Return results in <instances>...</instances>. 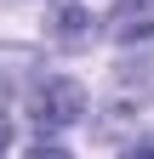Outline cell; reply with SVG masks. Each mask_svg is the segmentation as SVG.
Segmentation results:
<instances>
[{
	"mask_svg": "<svg viewBox=\"0 0 154 159\" xmlns=\"http://www.w3.org/2000/svg\"><path fill=\"white\" fill-rule=\"evenodd\" d=\"M86 119V85L80 80H69V74H46L40 85L29 91V125L51 136V131H69V125H80Z\"/></svg>",
	"mask_w": 154,
	"mask_h": 159,
	"instance_id": "cell-1",
	"label": "cell"
},
{
	"mask_svg": "<svg viewBox=\"0 0 154 159\" xmlns=\"http://www.w3.org/2000/svg\"><path fill=\"white\" fill-rule=\"evenodd\" d=\"M120 159H154V131H143V136H131Z\"/></svg>",
	"mask_w": 154,
	"mask_h": 159,
	"instance_id": "cell-5",
	"label": "cell"
},
{
	"mask_svg": "<svg viewBox=\"0 0 154 159\" xmlns=\"http://www.w3.org/2000/svg\"><path fill=\"white\" fill-rule=\"evenodd\" d=\"M103 34L114 46H148L154 40V0H114V11L103 17Z\"/></svg>",
	"mask_w": 154,
	"mask_h": 159,
	"instance_id": "cell-3",
	"label": "cell"
},
{
	"mask_svg": "<svg viewBox=\"0 0 154 159\" xmlns=\"http://www.w3.org/2000/svg\"><path fill=\"white\" fill-rule=\"evenodd\" d=\"M97 34H103V23L91 17L86 0H51L46 6V40L57 51H91Z\"/></svg>",
	"mask_w": 154,
	"mask_h": 159,
	"instance_id": "cell-2",
	"label": "cell"
},
{
	"mask_svg": "<svg viewBox=\"0 0 154 159\" xmlns=\"http://www.w3.org/2000/svg\"><path fill=\"white\" fill-rule=\"evenodd\" d=\"M12 148V108H6V97H0V153Z\"/></svg>",
	"mask_w": 154,
	"mask_h": 159,
	"instance_id": "cell-7",
	"label": "cell"
},
{
	"mask_svg": "<svg viewBox=\"0 0 154 159\" xmlns=\"http://www.w3.org/2000/svg\"><path fill=\"white\" fill-rule=\"evenodd\" d=\"M46 80V51L40 46H0V97H12L17 85H40Z\"/></svg>",
	"mask_w": 154,
	"mask_h": 159,
	"instance_id": "cell-4",
	"label": "cell"
},
{
	"mask_svg": "<svg viewBox=\"0 0 154 159\" xmlns=\"http://www.w3.org/2000/svg\"><path fill=\"white\" fill-rule=\"evenodd\" d=\"M23 159H74V153H69L63 142H34V148H29Z\"/></svg>",
	"mask_w": 154,
	"mask_h": 159,
	"instance_id": "cell-6",
	"label": "cell"
}]
</instances>
